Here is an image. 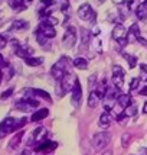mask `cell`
<instances>
[{
    "label": "cell",
    "mask_w": 147,
    "mask_h": 155,
    "mask_svg": "<svg viewBox=\"0 0 147 155\" xmlns=\"http://www.w3.org/2000/svg\"><path fill=\"white\" fill-rule=\"evenodd\" d=\"M100 2H105V0H100Z\"/></svg>",
    "instance_id": "obj_45"
},
{
    "label": "cell",
    "mask_w": 147,
    "mask_h": 155,
    "mask_svg": "<svg viewBox=\"0 0 147 155\" xmlns=\"http://www.w3.org/2000/svg\"><path fill=\"white\" fill-rule=\"evenodd\" d=\"M42 22H46L48 25H51V26H54V28H55V25H58V23H59V20L56 19L55 16H49V18H46L45 20H42Z\"/></svg>",
    "instance_id": "obj_32"
},
{
    "label": "cell",
    "mask_w": 147,
    "mask_h": 155,
    "mask_svg": "<svg viewBox=\"0 0 147 155\" xmlns=\"http://www.w3.org/2000/svg\"><path fill=\"white\" fill-rule=\"evenodd\" d=\"M77 41H78V32H77V29L74 26H68L65 29V34H64V48H72L75 44H77Z\"/></svg>",
    "instance_id": "obj_3"
},
{
    "label": "cell",
    "mask_w": 147,
    "mask_h": 155,
    "mask_svg": "<svg viewBox=\"0 0 147 155\" xmlns=\"http://www.w3.org/2000/svg\"><path fill=\"white\" fill-rule=\"evenodd\" d=\"M16 123H17V120L14 117H6L5 120H2V123H0V138H5L6 135L17 130Z\"/></svg>",
    "instance_id": "obj_4"
},
{
    "label": "cell",
    "mask_w": 147,
    "mask_h": 155,
    "mask_svg": "<svg viewBox=\"0 0 147 155\" xmlns=\"http://www.w3.org/2000/svg\"><path fill=\"white\" fill-rule=\"evenodd\" d=\"M128 35H133L136 39H139L141 36V34H140V28H139V25L137 23H133L131 26L128 28Z\"/></svg>",
    "instance_id": "obj_26"
},
{
    "label": "cell",
    "mask_w": 147,
    "mask_h": 155,
    "mask_svg": "<svg viewBox=\"0 0 147 155\" xmlns=\"http://www.w3.org/2000/svg\"><path fill=\"white\" fill-rule=\"evenodd\" d=\"M30 94L36 96V97H40V99H45L48 101H52L51 100V94L48 91H45V90H42V88H32L30 90Z\"/></svg>",
    "instance_id": "obj_20"
},
{
    "label": "cell",
    "mask_w": 147,
    "mask_h": 155,
    "mask_svg": "<svg viewBox=\"0 0 147 155\" xmlns=\"http://www.w3.org/2000/svg\"><path fill=\"white\" fill-rule=\"evenodd\" d=\"M137 110H139L137 104H136V103H131L128 107L124 109V113H126V116H127V117H130V116H134V115H136V113H137Z\"/></svg>",
    "instance_id": "obj_27"
},
{
    "label": "cell",
    "mask_w": 147,
    "mask_h": 155,
    "mask_svg": "<svg viewBox=\"0 0 147 155\" xmlns=\"http://www.w3.org/2000/svg\"><path fill=\"white\" fill-rule=\"evenodd\" d=\"M88 87H89V91H94L97 88V75L95 74L89 75V78H88Z\"/></svg>",
    "instance_id": "obj_29"
},
{
    "label": "cell",
    "mask_w": 147,
    "mask_h": 155,
    "mask_svg": "<svg viewBox=\"0 0 147 155\" xmlns=\"http://www.w3.org/2000/svg\"><path fill=\"white\" fill-rule=\"evenodd\" d=\"M36 39L39 42V45H42V47H45L48 44V38H45V36L40 34V32H38V31H36Z\"/></svg>",
    "instance_id": "obj_31"
},
{
    "label": "cell",
    "mask_w": 147,
    "mask_h": 155,
    "mask_svg": "<svg viewBox=\"0 0 147 155\" xmlns=\"http://www.w3.org/2000/svg\"><path fill=\"white\" fill-rule=\"evenodd\" d=\"M72 96H71V99H72V104L74 106H80L81 104V99H82V87H81V83L80 80L77 78L75 81V84H74V88H72Z\"/></svg>",
    "instance_id": "obj_10"
},
{
    "label": "cell",
    "mask_w": 147,
    "mask_h": 155,
    "mask_svg": "<svg viewBox=\"0 0 147 155\" xmlns=\"http://www.w3.org/2000/svg\"><path fill=\"white\" fill-rule=\"evenodd\" d=\"M51 74H52V77H54L56 81H61L64 77H65V74H67V73H65V71H64V70H62V68H61L59 65L55 62V65L51 68Z\"/></svg>",
    "instance_id": "obj_15"
},
{
    "label": "cell",
    "mask_w": 147,
    "mask_h": 155,
    "mask_svg": "<svg viewBox=\"0 0 147 155\" xmlns=\"http://www.w3.org/2000/svg\"><path fill=\"white\" fill-rule=\"evenodd\" d=\"M74 67L78 68V70H87L88 68V61L84 58V57H78V58H75L72 61Z\"/></svg>",
    "instance_id": "obj_23"
},
{
    "label": "cell",
    "mask_w": 147,
    "mask_h": 155,
    "mask_svg": "<svg viewBox=\"0 0 147 155\" xmlns=\"http://www.w3.org/2000/svg\"><path fill=\"white\" fill-rule=\"evenodd\" d=\"M140 70H141V75H146L147 80V64H140Z\"/></svg>",
    "instance_id": "obj_37"
},
{
    "label": "cell",
    "mask_w": 147,
    "mask_h": 155,
    "mask_svg": "<svg viewBox=\"0 0 147 155\" xmlns=\"http://www.w3.org/2000/svg\"><path fill=\"white\" fill-rule=\"evenodd\" d=\"M140 96H147V86L140 90Z\"/></svg>",
    "instance_id": "obj_39"
},
{
    "label": "cell",
    "mask_w": 147,
    "mask_h": 155,
    "mask_svg": "<svg viewBox=\"0 0 147 155\" xmlns=\"http://www.w3.org/2000/svg\"><path fill=\"white\" fill-rule=\"evenodd\" d=\"M39 106V101L38 100H33V99H23V100H19L16 103V107L19 109V110H23V112H29V110H32V109L38 107Z\"/></svg>",
    "instance_id": "obj_9"
},
{
    "label": "cell",
    "mask_w": 147,
    "mask_h": 155,
    "mask_svg": "<svg viewBox=\"0 0 147 155\" xmlns=\"http://www.w3.org/2000/svg\"><path fill=\"white\" fill-rule=\"evenodd\" d=\"M113 84L115 88H123L124 87V70L120 67V65H114L113 67Z\"/></svg>",
    "instance_id": "obj_6"
},
{
    "label": "cell",
    "mask_w": 147,
    "mask_h": 155,
    "mask_svg": "<svg viewBox=\"0 0 147 155\" xmlns=\"http://www.w3.org/2000/svg\"><path fill=\"white\" fill-rule=\"evenodd\" d=\"M75 81H77V77H75L72 73H67V74H65V77L59 81L61 83L59 88H62V96L65 94V93H68V91H72Z\"/></svg>",
    "instance_id": "obj_7"
},
{
    "label": "cell",
    "mask_w": 147,
    "mask_h": 155,
    "mask_svg": "<svg viewBox=\"0 0 147 155\" xmlns=\"http://www.w3.org/2000/svg\"><path fill=\"white\" fill-rule=\"evenodd\" d=\"M80 35H81V44L84 45V47H88L89 45V42H91V32H88L85 28H81L80 29Z\"/></svg>",
    "instance_id": "obj_19"
},
{
    "label": "cell",
    "mask_w": 147,
    "mask_h": 155,
    "mask_svg": "<svg viewBox=\"0 0 147 155\" xmlns=\"http://www.w3.org/2000/svg\"><path fill=\"white\" fill-rule=\"evenodd\" d=\"M38 32H40V34L43 35L45 38H48V39H52V38L56 36L55 28L51 26V25H48L46 22H40V25L38 26Z\"/></svg>",
    "instance_id": "obj_11"
},
{
    "label": "cell",
    "mask_w": 147,
    "mask_h": 155,
    "mask_svg": "<svg viewBox=\"0 0 147 155\" xmlns=\"http://www.w3.org/2000/svg\"><path fill=\"white\" fill-rule=\"evenodd\" d=\"M56 5L59 6L61 10L67 12L68 9H69V0H56Z\"/></svg>",
    "instance_id": "obj_30"
},
{
    "label": "cell",
    "mask_w": 147,
    "mask_h": 155,
    "mask_svg": "<svg viewBox=\"0 0 147 155\" xmlns=\"http://www.w3.org/2000/svg\"><path fill=\"white\" fill-rule=\"evenodd\" d=\"M143 112H144V113H147V103L144 104V107H143Z\"/></svg>",
    "instance_id": "obj_43"
},
{
    "label": "cell",
    "mask_w": 147,
    "mask_h": 155,
    "mask_svg": "<svg viewBox=\"0 0 147 155\" xmlns=\"http://www.w3.org/2000/svg\"><path fill=\"white\" fill-rule=\"evenodd\" d=\"M139 86H140V78L139 77H134L133 80H131V83H130V90H137Z\"/></svg>",
    "instance_id": "obj_33"
},
{
    "label": "cell",
    "mask_w": 147,
    "mask_h": 155,
    "mask_svg": "<svg viewBox=\"0 0 147 155\" xmlns=\"http://www.w3.org/2000/svg\"><path fill=\"white\" fill-rule=\"evenodd\" d=\"M14 52H16L17 57L23 58V60H27V58L33 57V48L29 47V45H19L14 49Z\"/></svg>",
    "instance_id": "obj_12"
},
{
    "label": "cell",
    "mask_w": 147,
    "mask_h": 155,
    "mask_svg": "<svg viewBox=\"0 0 147 155\" xmlns=\"http://www.w3.org/2000/svg\"><path fill=\"white\" fill-rule=\"evenodd\" d=\"M123 58L127 60L128 67L131 68V70L136 68V65H137V57H136V55H130L128 52H123Z\"/></svg>",
    "instance_id": "obj_24"
},
{
    "label": "cell",
    "mask_w": 147,
    "mask_h": 155,
    "mask_svg": "<svg viewBox=\"0 0 147 155\" xmlns=\"http://www.w3.org/2000/svg\"><path fill=\"white\" fill-rule=\"evenodd\" d=\"M2 80H3V73H2V67H0V83H2Z\"/></svg>",
    "instance_id": "obj_42"
},
{
    "label": "cell",
    "mask_w": 147,
    "mask_h": 155,
    "mask_svg": "<svg viewBox=\"0 0 147 155\" xmlns=\"http://www.w3.org/2000/svg\"><path fill=\"white\" fill-rule=\"evenodd\" d=\"M58 148V143L54 141H43L38 143L36 147H35V151L36 152H42V154H49V152H52L55 149Z\"/></svg>",
    "instance_id": "obj_8"
},
{
    "label": "cell",
    "mask_w": 147,
    "mask_h": 155,
    "mask_svg": "<svg viewBox=\"0 0 147 155\" xmlns=\"http://www.w3.org/2000/svg\"><path fill=\"white\" fill-rule=\"evenodd\" d=\"M78 16H80V19L89 20L91 23H94V22H95V18H97V13L91 9L89 5L84 3V5H81L80 9H78Z\"/></svg>",
    "instance_id": "obj_5"
},
{
    "label": "cell",
    "mask_w": 147,
    "mask_h": 155,
    "mask_svg": "<svg viewBox=\"0 0 147 155\" xmlns=\"http://www.w3.org/2000/svg\"><path fill=\"white\" fill-rule=\"evenodd\" d=\"M12 94H13V88H7L6 91H3V93H2L0 97H2V100H6L7 97H10Z\"/></svg>",
    "instance_id": "obj_35"
},
{
    "label": "cell",
    "mask_w": 147,
    "mask_h": 155,
    "mask_svg": "<svg viewBox=\"0 0 147 155\" xmlns=\"http://www.w3.org/2000/svg\"><path fill=\"white\" fill-rule=\"evenodd\" d=\"M25 2H32V0H25Z\"/></svg>",
    "instance_id": "obj_44"
},
{
    "label": "cell",
    "mask_w": 147,
    "mask_h": 155,
    "mask_svg": "<svg viewBox=\"0 0 147 155\" xmlns=\"http://www.w3.org/2000/svg\"><path fill=\"white\" fill-rule=\"evenodd\" d=\"M110 142H111V134H108V132H100V134H95L94 135L92 147L95 151H102L104 148H107Z\"/></svg>",
    "instance_id": "obj_1"
},
{
    "label": "cell",
    "mask_w": 147,
    "mask_h": 155,
    "mask_svg": "<svg viewBox=\"0 0 147 155\" xmlns=\"http://www.w3.org/2000/svg\"><path fill=\"white\" fill-rule=\"evenodd\" d=\"M98 34H100V28H98V26H94V29L91 31V35H94V36H97Z\"/></svg>",
    "instance_id": "obj_38"
},
{
    "label": "cell",
    "mask_w": 147,
    "mask_h": 155,
    "mask_svg": "<svg viewBox=\"0 0 147 155\" xmlns=\"http://www.w3.org/2000/svg\"><path fill=\"white\" fill-rule=\"evenodd\" d=\"M136 16H137V19H146L147 18V0L141 2L139 5L137 10H136Z\"/></svg>",
    "instance_id": "obj_17"
},
{
    "label": "cell",
    "mask_w": 147,
    "mask_h": 155,
    "mask_svg": "<svg viewBox=\"0 0 147 155\" xmlns=\"http://www.w3.org/2000/svg\"><path fill=\"white\" fill-rule=\"evenodd\" d=\"M139 5H140V3H139V0H130V2H128V5H127V7H128V10H134V12H136V10H137V7H139Z\"/></svg>",
    "instance_id": "obj_34"
},
{
    "label": "cell",
    "mask_w": 147,
    "mask_h": 155,
    "mask_svg": "<svg viewBox=\"0 0 147 155\" xmlns=\"http://www.w3.org/2000/svg\"><path fill=\"white\" fill-rule=\"evenodd\" d=\"M25 62H26V65H29V67H38V65H40L43 62V60L38 58V57H30V58L25 60Z\"/></svg>",
    "instance_id": "obj_25"
},
{
    "label": "cell",
    "mask_w": 147,
    "mask_h": 155,
    "mask_svg": "<svg viewBox=\"0 0 147 155\" xmlns=\"http://www.w3.org/2000/svg\"><path fill=\"white\" fill-rule=\"evenodd\" d=\"M117 103H118V106L121 109H126L128 107L133 101H131V96L130 94H120L118 96V99H117Z\"/></svg>",
    "instance_id": "obj_18"
},
{
    "label": "cell",
    "mask_w": 147,
    "mask_h": 155,
    "mask_svg": "<svg viewBox=\"0 0 147 155\" xmlns=\"http://www.w3.org/2000/svg\"><path fill=\"white\" fill-rule=\"evenodd\" d=\"M48 115H49V110H48V109H39V110L33 112V115H32V117H30V120L32 122H40V120H43Z\"/></svg>",
    "instance_id": "obj_16"
},
{
    "label": "cell",
    "mask_w": 147,
    "mask_h": 155,
    "mask_svg": "<svg viewBox=\"0 0 147 155\" xmlns=\"http://www.w3.org/2000/svg\"><path fill=\"white\" fill-rule=\"evenodd\" d=\"M113 2L115 3V5H123V3H124L126 0H113Z\"/></svg>",
    "instance_id": "obj_41"
},
{
    "label": "cell",
    "mask_w": 147,
    "mask_h": 155,
    "mask_svg": "<svg viewBox=\"0 0 147 155\" xmlns=\"http://www.w3.org/2000/svg\"><path fill=\"white\" fill-rule=\"evenodd\" d=\"M100 101H101V97L95 90H94V91H89V96H88V106H89V107L91 109L97 107V106L100 104Z\"/></svg>",
    "instance_id": "obj_14"
},
{
    "label": "cell",
    "mask_w": 147,
    "mask_h": 155,
    "mask_svg": "<svg viewBox=\"0 0 147 155\" xmlns=\"http://www.w3.org/2000/svg\"><path fill=\"white\" fill-rule=\"evenodd\" d=\"M10 29H12V31H19V32L27 31V29H29V22L25 19H16V20H13Z\"/></svg>",
    "instance_id": "obj_13"
},
{
    "label": "cell",
    "mask_w": 147,
    "mask_h": 155,
    "mask_svg": "<svg viewBox=\"0 0 147 155\" xmlns=\"http://www.w3.org/2000/svg\"><path fill=\"white\" fill-rule=\"evenodd\" d=\"M113 38L120 44L121 47L127 45L128 44V29L126 26H123V25H117V26H114Z\"/></svg>",
    "instance_id": "obj_2"
},
{
    "label": "cell",
    "mask_w": 147,
    "mask_h": 155,
    "mask_svg": "<svg viewBox=\"0 0 147 155\" xmlns=\"http://www.w3.org/2000/svg\"><path fill=\"white\" fill-rule=\"evenodd\" d=\"M23 135H25V132L23 130H19V132H16V135L10 139V142H9V148L14 149L17 145L20 143V141H22V138H23Z\"/></svg>",
    "instance_id": "obj_21"
},
{
    "label": "cell",
    "mask_w": 147,
    "mask_h": 155,
    "mask_svg": "<svg viewBox=\"0 0 147 155\" xmlns=\"http://www.w3.org/2000/svg\"><path fill=\"white\" fill-rule=\"evenodd\" d=\"M25 0H10V6L13 7L14 10H20V9H25Z\"/></svg>",
    "instance_id": "obj_28"
},
{
    "label": "cell",
    "mask_w": 147,
    "mask_h": 155,
    "mask_svg": "<svg viewBox=\"0 0 147 155\" xmlns=\"http://www.w3.org/2000/svg\"><path fill=\"white\" fill-rule=\"evenodd\" d=\"M130 134H123V136H121V143H123V147H126V145H128V142H130Z\"/></svg>",
    "instance_id": "obj_36"
},
{
    "label": "cell",
    "mask_w": 147,
    "mask_h": 155,
    "mask_svg": "<svg viewBox=\"0 0 147 155\" xmlns=\"http://www.w3.org/2000/svg\"><path fill=\"white\" fill-rule=\"evenodd\" d=\"M100 125L101 128H104V129H107L110 125H111V115L108 113V112H104L102 115L100 116Z\"/></svg>",
    "instance_id": "obj_22"
},
{
    "label": "cell",
    "mask_w": 147,
    "mask_h": 155,
    "mask_svg": "<svg viewBox=\"0 0 147 155\" xmlns=\"http://www.w3.org/2000/svg\"><path fill=\"white\" fill-rule=\"evenodd\" d=\"M101 155H113V151H111V149H107V151H104Z\"/></svg>",
    "instance_id": "obj_40"
}]
</instances>
